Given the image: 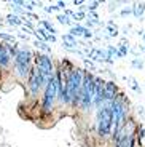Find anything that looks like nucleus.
<instances>
[{
    "label": "nucleus",
    "mask_w": 145,
    "mask_h": 147,
    "mask_svg": "<svg viewBox=\"0 0 145 147\" xmlns=\"http://www.w3.org/2000/svg\"><path fill=\"white\" fill-rule=\"evenodd\" d=\"M30 61H32V55L27 50H18L15 55V66L19 75L26 77L27 72H30Z\"/></svg>",
    "instance_id": "obj_1"
},
{
    "label": "nucleus",
    "mask_w": 145,
    "mask_h": 147,
    "mask_svg": "<svg viewBox=\"0 0 145 147\" xmlns=\"http://www.w3.org/2000/svg\"><path fill=\"white\" fill-rule=\"evenodd\" d=\"M35 64H37V69L40 72L42 78H43V83L48 85V82L53 78V75H51L53 74V63H51V59L46 55H37Z\"/></svg>",
    "instance_id": "obj_2"
},
{
    "label": "nucleus",
    "mask_w": 145,
    "mask_h": 147,
    "mask_svg": "<svg viewBox=\"0 0 145 147\" xmlns=\"http://www.w3.org/2000/svg\"><path fill=\"white\" fill-rule=\"evenodd\" d=\"M59 94V77L56 74L54 77L51 78L46 85V90H45V99H43V107L46 110H50L53 107V102H54L56 96Z\"/></svg>",
    "instance_id": "obj_3"
},
{
    "label": "nucleus",
    "mask_w": 145,
    "mask_h": 147,
    "mask_svg": "<svg viewBox=\"0 0 145 147\" xmlns=\"http://www.w3.org/2000/svg\"><path fill=\"white\" fill-rule=\"evenodd\" d=\"M110 126H112V110L110 107H102L97 115V131L101 136L110 134Z\"/></svg>",
    "instance_id": "obj_4"
},
{
    "label": "nucleus",
    "mask_w": 145,
    "mask_h": 147,
    "mask_svg": "<svg viewBox=\"0 0 145 147\" xmlns=\"http://www.w3.org/2000/svg\"><path fill=\"white\" fill-rule=\"evenodd\" d=\"M40 85H45L43 78H42L38 69H37V67H32V69H30V77H29V90H30V93H37L38 88H40Z\"/></svg>",
    "instance_id": "obj_5"
},
{
    "label": "nucleus",
    "mask_w": 145,
    "mask_h": 147,
    "mask_svg": "<svg viewBox=\"0 0 145 147\" xmlns=\"http://www.w3.org/2000/svg\"><path fill=\"white\" fill-rule=\"evenodd\" d=\"M16 51V48H10V45L0 43V66L7 67L10 64V56H15Z\"/></svg>",
    "instance_id": "obj_6"
},
{
    "label": "nucleus",
    "mask_w": 145,
    "mask_h": 147,
    "mask_svg": "<svg viewBox=\"0 0 145 147\" xmlns=\"http://www.w3.org/2000/svg\"><path fill=\"white\" fill-rule=\"evenodd\" d=\"M116 96H118L116 85L113 83V82H105V85H104V102L112 106L113 99H115Z\"/></svg>",
    "instance_id": "obj_7"
},
{
    "label": "nucleus",
    "mask_w": 145,
    "mask_h": 147,
    "mask_svg": "<svg viewBox=\"0 0 145 147\" xmlns=\"http://www.w3.org/2000/svg\"><path fill=\"white\" fill-rule=\"evenodd\" d=\"M89 58L94 59V61H101V63H104V61L110 63L109 59H107V55H105L102 50H91V51H89Z\"/></svg>",
    "instance_id": "obj_8"
},
{
    "label": "nucleus",
    "mask_w": 145,
    "mask_h": 147,
    "mask_svg": "<svg viewBox=\"0 0 145 147\" xmlns=\"http://www.w3.org/2000/svg\"><path fill=\"white\" fill-rule=\"evenodd\" d=\"M126 55H128V40L123 38L121 43L118 45V48H116V56H118V58H123V56H126Z\"/></svg>",
    "instance_id": "obj_9"
},
{
    "label": "nucleus",
    "mask_w": 145,
    "mask_h": 147,
    "mask_svg": "<svg viewBox=\"0 0 145 147\" xmlns=\"http://www.w3.org/2000/svg\"><path fill=\"white\" fill-rule=\"evenodd\" d=\"M86 27L83 26H72V29H70V35L73 37H85L86 35Z\"/></svg>",
    "instance_id": "obj_10"
},
{
    "label": "nucleus",
    "mask_w": 145,
    "mask_h": 147,
    "mask_svg": "<svg viewBox=\"0 0 145 147\" xmlns=\"http://www.w3.org/2000/svg\"><path fill=\"white\" fill-rule=\"evenodd\" d=\"M145 11V3L144 2H139V3H136L134 7H132V15L136 16V18H140L142 15H144Z\"/></svg>",
    "instance_id": "obj_11"
},
{
    "label": "nucleus",
    "mask_w": 145,
    "mask_h": 147,
    "mask_svg": "<svg viewBox=\"0 0 145 147\" xmlns=\"http://www.w3.org/2000/svg\"><path fill=\"white\" fill-rule=\"evenodd\" d=\"M105 30H107V35L109 37H116L118 35V27H116L115 22H107V26H105Z\"/></svg>",
    "instance_id": "obj_12"
},
{
    "label": "nucleus",
    "mask_w": 145,
    "mask_h": 147,
    "mask_svg": "<svg viewBox=\"0 0 145 147\" xmlns=\"http://www.w3.org/2000/svg\"><path fill=\"white\" fill-rule=\"evenodd\" d=\"M7 21H8V24H11V26H21L22 24V19L19 18V16H16V15H8Z\"/></svg>",
    "instance_id": "obj_13"
},
{
    "label": "nucleus",
    "mask_w": 145,
    "mask_h": 147,
    "mask_svg": "<svg viewBox=\"0 0 145 147\" xmlns=\"http://www.w3.org/2000/svg\"><path fill=\"white\" fill-rule=\"evenodd\" d=\"M34 45H35L37 48H40V50H43V51H46V53H51V48L48 47L46 43H43L42 40H35V42H34Z\"/></svg>",
    "instance_id": "obj_14"
},
{
    "label": "nucleus",
    "mask_w": 145,
    "mask_h": 147,
    "mask_svg": "<svg viewBox=\"0 0 145 147\" xmlns=\"http://www.w3.org/2000/svg\"><path fill=\"white\" fill-rule=\"evenodd\" d=\"M0 38L2 40H7V43H11V45H16V38L10 34H0Z\"/></svg>",
    "instance_id": "obj_15"
},
{
    "label": "nucleus",
    "mask_w": 145,
    "mask_h": 147,
    "mask_svg": "<svg viewBox=\"0 0 145 147\" xmlns=\"http://www.w3.org/2000/svg\"><path fill=\"white\" fill-rule=\"evenodd\" d=\"M129 86L134 90L136 93H140V86H139V83L136 82V78H129Z\"/></svg>",
    "instance_id": "obj_16"
},
{
    "label": "nucleus",
    "mask_w": 145,
    "mask_h": 147,
    "mask_svg": "<svg viewBox=\"0 0 145 147\" xmlns=\"http://www.w3.org/2000/svg\"><path fill=\"white\" fill-rule=\"evenodd\" d=\"M56 19H58L61 24H70V18H67L65 15H58V16H56Z\"/></svg>",
    "instance_id": "obj_17"
},
{
    "label": "nucleus",
    "mask_w": 145,
    "mask_h": 147,
    "mask_svg": "<svg viewBox=\"0 0 145 147\" xmlns=\"http://www.w3.org/2000/svg\"><path fill=\"white\" fill-rule=\"evenodd\" d=\"M132 67H134V69H142V67H144V61H142V59H132Z\"/></svg>",
    "instance_id": "obj_18"
},
{
    "label": "nucleus",
    "mask_w": 145,
    "mask_h": 147,
    "mask_svg": "<svg viewBox=\"0 0 145 147\" xmlns=\"http://www.w3.org/2000/svg\"><path fill=\"white\" fill-rule=\"evenodd\" d=\"M86 18V13H85V11H80V13H75V15H73V19H75V21H81V19H85Z\"/></svg>",
    "instance_id": "obj_19"
},
{
    "label": "nucleus",
    "mask_w": 145,
    "mask_h": 147,
    "mask_svg": "<svg viewBox=\"0 0 145 147\" xmlns=\"http://www.w3.org/2000/svg\"><path fill=\"white\" fill-rule=\"evenodd\" d=\"M129 15H132V8H123V10L120 11V16H129Z\"/></svg>",
    "instance_id": "obj_20"
},
{
    "label": "nucleus",
    "mask_w": 145,
    "mask_h": 147,
    "mask_svg": "<svg viewBox=\"0 0 145 147\" xmlns=\"http://www.w3.org/2000/svg\"><path fill=\"white\" fill-rule=\"evenodd\" d=\"M45 38H46V42H56V37L53 35V34H48V32H46V37H45Z\"/></svg>",
    "instance_id": "obj_21"
},
{
    "label": "nucleus",
    "mask_w": 145,
    "mask_h": 147,
    "mask_svg": "<svg viewBox=\"0 0 145 147\" xmlns=\"http://www.w3.org/2000/svg\"><path fill=\"white\" fill-rule=\"evenodd\" d=\"M97 7H99V2H91V5H89V10L93 11V10H96Z\"/></svg>",
    "instance_id": "obj_22"
},
{
    "label": "nucleus",
    "mask_w": 145,
    "mask_h": 147,
    "mask_svg": "<svg viewBox=\"0 0 145 147\" xmlns=\"http://www.w3.org/2000/svg\"><path fill=\"white\" fill-rule=\"evenodd\" d=\"M56 7H58V10H61V8H65V2H56Z\"/></svg>",
    "instance_id": "obj_23"
},
{
    "label": "nucleus",
    "mask_w": 145,
    "mask_h": 147,
    "mask_svg": "<svg viewBox=\"0 0 145 147\" xmlns=\"http://www.w3.org/2000/svg\"><path fill=\"white\" fill-rule=\"evenodd\" d=\"M81 3H85V2H81V0H75L73 2V5H81Z\"/></svg>",
    "instance_id": "obj_24"
},
{
    "label": "nucleus",
    "mask_w": 145,
    "mask_h": 147,
    "mask_svg": "<svg viewBox=\"0 0 145 147\" xmlns=\"http://www.w3.org/2000/svg\"><path fill=\"white\" fill-rule=\"evenodd\" d=\"M144 42H145V32H144Z\"/></svg>",
    "instance_id": "obj_25"
},
{
    "label": "nucleus",
    "mask_w": 145,
    "mask_h": 147,
    "mask_svg": "<svg viewBox=\"0 0 145 147\" xmlns=\"http://www.w3.org/2000/svg\"><path fill=\"white\" fill-rule=\"evenodd\" d=\"M144 51H145V47H144Z\"/></svg>",
    "instance_id": "obj_26"
}]
</instances>
